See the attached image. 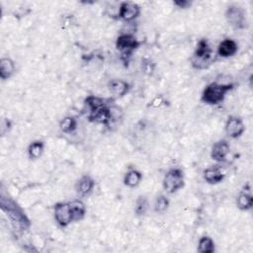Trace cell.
Returning a JSON list of instances; mask_svg holds the SVG:
<instances>
[{
	"instance_id": "4fadbf2b",
	"label": "cell",
	"mask_w": 253,
	"mask_h": 253,
	"mask_svg": "<svg viewBox=\"0 0 253 253\" xmlns=\"http://www.w3.org/2000/svg\"><path fill=\"white\" fill-rule=\"evenodd\" d=\"M94 186V180L88 175H84L78 180L76 184V191L80 196H87L92 192Z\"/></svg>"
},
{
	"instance_id": "7c38bea8",
	"label": "cell",
	"mask_w": 253,
	"mask_h": 253,
	"mask_svg": "<svg viewBox=\"0 0 253 253\" xmlns=\"http://www.w3.org/2000/svg\"><path fill=\"white\" fill-rule=\"evenodd\" d=\"M237 49L238 47L236 41L232 39H226L219 44L218 48V54L220 58H230L236 53Z\"/></svg>"
},
{
	"instance_id": "7a4b0ae2",
	"label": "cell",
	"mask_w": 253,
	"mask_h": 253,
	"mask_svg": "<svg viewBox=\"0 0 253 253\" xmlns=\"http://www.w3.org/2000/svg\"><path fill=\"white\" fill-rule=\"evenodd\" d=\"M1 200L5 201L7 203V206L5 204H1L2 210L5 211L8 215V217L11 219V222L14 224V227L19 229L20 231H26L30 227V220L28 219L24 212L18 207L17 204H15L11 200H5L4 197H2Z\"/></svg>"
},
{
	"instance_id": "8fae6325",
	"label": "cell",
	"mask_w": 253,
	"mask_h": 253,
	"mask_svg": "<svg viewBox=\"0 0 253 253\" xmlns=\"http://www.w3.org/2000/svg\"><path fill=\"white\" fill-rule=\"evenodd\" d=\"M108 89L114 97L120 98L129 92L130 85L122 79H112L108 83Z\"/></svg>"
},
{
	"instance_id": "5b68a950",
	"label": "cell",
	"mask_w": 253,
	"mask_h": 253,
	"mask_svg": "<svg viewBox=\"0 0 253 253\" xmlns=\"http://www.w3.org/2000/svg\"><path fill=\"white\" fill-rule=\"evenodd\" d=\"M184 186V173L178 168H173L166 173L163 179V188L169 194L179 191Z\"/></svg>"
},
{
	"instance_id": "ffe728a7",
	"label": "cell",
	"mask_w": 253,
	"mask_h": 253,
	"mask_svg": "<svg viewBox=\"0 0 253 253\" xmlns=\"http://www.w3.org/2000/svg\"><path fill=\"white\" fill-rule=\"evenodd\" d=\"M198 251L201 253H212L215 251V243L209 236H203L199 240Z\"/></svg>"
},
{
	"instance_id": "ac0fdd59",
	"label": "cell",
	"mask_w": 253,
	"mask_h": 253,
	"mask_svg": "<svg viewBox=\"0 0 253 253\" xmlns=\"http://www.w3.org/2000/svg\"><path fill=\"white\" fill-rule=\"evenodd\" d=\"M143 175L139 171L137 170H130L129 172L126 173L125 178H124V183L126 186L130 187V188H134L136 187L140 181H142Z\"/></svg>"
},
{
	"instance_id": "603a6c76",
	"label": "cell",
	"mask_w": 253,
	"mask_h": 253,
	"mask_svg": "<svg viewBox=\"0 0 253 253\" xmlns=\"http://www.w3.org/2000/svg\"><path fill=\"white\" fill-rule=\"evenodd\" d=\"M148 210V201L145 197L140 196L135 204V213L137 215H144Z\"/></svg>"
},
{
	"instance_id": "7402d4cb",
	"label": "cell",
	"mask_w": 253,
	"mask_h": 253,
	"mask_svg": "<svg viewBox=\"0 0 253 253\" xmlns=\"http://www.w3.org/2000/svg\"><path fill=\"white\" fill-rule=\"evenodd\" d=\"M168 207H169V200H168L165 196H159L154 204V212L157 214L164 213Z\"/></svg>"
},
{
	"instance_id": "e0dca14e",
	"label": "cell",
	"mask_w": 253,
	"mask_h": 253,
	"mask_svg": "<svg viewBox=\"0 0 253 253\" xmlns=\"http://www.w3.org/2000/svg\"><path fill=\"white\" fill-rule=\"evenodd\" d=\"M15 72V64L10 59H2L0 61V76L3 80L11 77Z\"/></svg>"
},
{
	"instance_id": "9a60e30c",
	"label": "cell",
	"mask_w": 253,
	"mask_h": 253,
	"mask_svg": "<svg viewBox=\"0 0 253 253\" xmlns=\"http://www.w3.org/2000/svg\"><path fill=\"white\" fill-rule=\"evenodd\" d=\"M71 215H72V219L73 221H78L84 219L86 214V207L84 205L82 201L75 200L69 203Z\"/></svg>"
},
{
	"instance_id": "2e32d148",
	"label": "cell",
	"mask_w": 253,
	"mask_h": 253,
	"mask_svg": "<svg viewBox=\"0 0 253 253\" xmlns=\"http://www.w3.org/2000/svg\"><path fill=\"white\" fill-rule=\"evenodd\" d=\"M224 178L223 173L219 169L218 167H211L207 168L204 171V179L209 184H219L220 183Z\"/></svg>"
},
{
	"instance_id": "cb8c5ba5",
	"label": "cell",
	"mask_w": 253,
	"mask_h": 253,
	"mask_svg": "<svg viewBox=\"0 0 253 253\" xmlns=\"http://www.w3.org/2000/svg\"><path fill=\"white\" fill-rule=\"evenodd\" d=\"M174 4L179 8H187L188 6L191 5V2L186 1V0H178V1L174 2Z\"/></svg>"
},
{
	"instance_id": "277c9868",
	"label": "cell",
	"mask_w": 253,
	"mask_h": 253,
	"mask_svg": "<svg viewBox=\"0 0 253 253\" xmlns=\"http://www.w3.org/2000/svg\"><path fill=\"white\" fill-rule=\"evenodd\" d=\"M224 16H226L228 23L234 28V29L241 30V29H245L247 27L246 12L239 5L234 4L229 6Z\"/></svg>"
},
{
	"instance_id": "8992f818",
	"label": "cell",
	"mask_w": 253,
	"mask_h": 253,
	"mask_svg": "<svg viewBox=\"0 0 253 253\" xmlns=\"http://www.w3.org/2000/svg\"><path fill=\"white\" fill-rule=\"evenodd\" d=\"M140 45L142 43L137 41L135 36L130 34H123L119 36L116 42L117 50L121 51L122 59H125V63H128V59L131 57L133 51Z\"/></svg>"
},
{
	"instance_id": "5bb4252c",
	"label": "cell",
	"mask_w": 253,
	"mask_h": 253,
	"mask_svg": "<svg viewBox=\"0 0 253 253\" xmlns=\"http://www.w3.org/2000/svg\"><path fill=\"white\" fill-rule=\"evenodd\" d=\"M236 206L241 211H249L253 206V198L250 190L242 191L236 198Z\"/></svg>"
},
{
	"instance_id": "9c48e42d",
	"label": "cell",
	"mask_w": 253,
	"mask_h": 253,
	"mask_svg": "<svg viewBox=\"0 0 253 253\" xmlns=\"http://www.w3.org/2000/svg\"><path fill=\"white\" fill-rule=\"evenodd\" d=\"M231 152V147L229 145V143L227 140H219L217 142L213 148H212V152H211V157L212 159H214L215 161L218 162H224L227 161L228 155Z\"/></svg>"
},
{
	"instance_id": "52a82bcc",
	"label": "cell",
	"mask_w": 253,
	"mask_h": 253,
	"mask_svg": "<svg viewBox=\"0 0 253 253\" xmlns=\"http://www.w3.org/2000/svg\"><path fill=\"white\" fill-rule=\"evenodd\" d=\"M54 218L61 227L67 228L73 221L69 203H58L54 206Z\"/></svg>"
},
{
	"instance_id": "44dd1931",
	"label": "cell",
	"mask_w": 253,
	"mask_h": 253,
	"mask_svg": "<svg viewBox=\"0 0 253 253\" xmlns=\"http://www.w3.org/2000/svg\"><path fill=\"white\" fill-rule=\"evenodd\" d=\"M77 127V122L74 118L72 117H67L65 118L61 124H60V128L61 130L66 133V134H71L76 130Z\"/></svg>"
},
{
	"instance_id": "6da1fadb",
	"label": "cell",
	"mask_w": 253,
	"mask_h": 253,
	"mask_svg": "<svg viewBox=\"0 0 253 253\" xmlns=\"http://www.w3.org/2000/svg\"><path fill=\"white\" fill-rule=\"evenodd\" d=\"M235 88V85L232 83L223 84L213 82L204 89L201 100L208 105H218L221 103L227 94Z\"/></svg>"
},
{
	"instance_id": "30bf717a",
	"label": "cell",
	"mask_w": 253,
	"mask_h": 253,
	"mask_svg": "<svg viewBox=\"0 0 253 253\" xmlns=\"http://www.w3.org/2000/svg\"><path fill=\"white\" fill-rule=\"evenodd\" d=\"M140 14V8L137 4L133 2H123L119 8V18L130 22L135 20Z\"/></svg>"
},
{
	"instance_id": "3957f363",
	"label": "cell",
	"mask_w": 253,
	"mask_h": 253,
	"mask_svg": "<svg viewBox=\"0 0 253 253\" xmlns=\"http://www.w3.org/2000/svg\"><path fill=\"white\" fill-rule=\"evenodd\" d=\"M213 51L207 40H201L192 58V66L197 69H205L212 63Z\"/></svg>"
},
{
	"instance_id": "d6986e66",
	"label": "cell",
	"mask_w": 253,
	"mask_h": 253,
	"mask_svg": "<svg viewBox=\"0 0 253 253\" xmlns=\"http://www.w3.org/2000/svg\"><path fill=\"white\" fill-rule=\"evenodd\" d=\"M45 151V144L42 140H37V142L32 143L28 149V153L31 159H38L42 156Z\"/></svg>"
},
{
	"instance_id": "ba28073f",
	"label": "cell",
	"mask_w": 253,
	"mask_h": 253,
	"mask_svg": "<svg viewBox=\"0 0 253 253\" xmlns=\"http://www.w3.org/2000/svg\"><path fill=\"white\" fill-rule=\"evenodd\" d=\"M245 126L243 121L236 116H230L226 123V133L232 138H237L243 135Z\"/></svg>"
}]
</instances>
